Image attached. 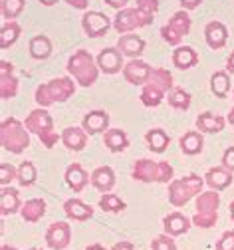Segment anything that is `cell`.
<instances>
[{
    "mask_svg": "<svg viewBox=\"0 0 234 250\" xmlns=\"http://www.w3.org/2000/svg\"><path fill=\"white\" fill-rule=\"evenodd\" d=\"M173 87V76L163 70V68H157L153 70L149 82L143 85V91H141V102L147 105V107H157L163 100V96L167 91Z\"/></svg>",
    "mask_w": 234,
    "mask_h": 250,
    "instance_id": "obj_1",
    "label": "cell"
},
{
    "mask_svg": "<svg viewBox=\"0 0 234 250\" xmlns=\"http://www.w3.org/2000/svg\"><path fill=\"white\" fill-rule=\"evenodd\" d=\"M76 91V85L70 78H56L36 89V104L48 107L56 102H65Z\"/></svg>",
    "mask_w": 234,
    "mask_h": 250,
    "instance_id": "obj_2",
    "label": "cell"
},
{
    "mask_svg": "<svg viewBox=\"0 0 234 250\" xmlns=\"http://www.w3.org/2000/svg\"><path fill=\"white\" fill-rule=\"evenodd\" d=\"M0 143L10 153H22L30 145V137L18 119L8 117L0 125Z\"/></svg>",
    "mask_w": 234,
    "mask_h": 250,
    "instance_id": "obj_3",
    "label": "cell"
},
{
    "mask_svg": "<svg viewBox=\"0 0 234 250\" xmlns=\"http://www.w3.org/2000/svg\"><path fill=\"white\" fill-rule=\"evenodd\" d=\"M97 64L93 62V58L85 52V50H80V52H76L72 58H70V62H68V72L76 78V82L80 83V85H84V87H89V85H93L95 83V80H97Z\"/></svg>",
    "mask_w": 234,
    "mask_h": 250,
    "instance_id": "obj_4",
    "label": "cell"
},
{
    "mask_svg": "<svg viewBox=\"0 0 234 250\" xmlns=\"http://www.w3.org/2000/svg\"><path fill=\"white\" fill-rule=\"evenodd\" d=\"M26 129L40 137V141L52 149L58 143V133L54 131V121L46 109H34L26 117Z\"/></svg>",
    "mask_w": 234,
    "mask_h": 250,
    "instance_id": "obj_5",
    "label": "cell"
},
{
    "mask_svg": "<svg viewBox=\"0 0 234 250\" xmlns=\"http://www.w3.org/2000/svg\"><path fill=\"white\" fill-rule=\"evenodd\" d=\"M133 179L143 183H169L173 179V167L169 163H155L149 159H139L133 165Z\"/></svg>",
    "mask_w": 234,
    "mask_h": 250,
    "instance_id": "obj_6",
    "label": "cell"
},
{
    "mask_svg": "<svg viewBox=\"0 0 234 250\" xmlns=\"http://www.w3.org/2000/svg\"><path fill=\"white\" fill-rule=\"evenodd\" d=\"M203 185H205V181L200 179L198 175H189V177L173 181L171 187H169V201H171V205H175V207L187 205L194 195H198L200 191H203Z\"/></svg>",
    "mask_w": 234,
    "mask_h": 250,
    "instance_id": "obj_7",
    "label": "cell"
},
{
    "mask_svg": "<svg viewBox=\"0 0 234 250\" xmlns=\"http://www.w3.org/2000/svg\"><path fill=\"white\" fill-rule=\"evenodd\" d=\"M218 205H220V197L216 191L200 193L196 199V214L192 218V223L200 229H211L218 218V214H216Z\"/></svg>",
    "mask_w": 234,
    "mask_h": 250,
    "instance_id": "obj_8",
    "label": "cell"
},
{
    "mask_svg": "<svg viewBox=\"0 0 234 250\" xmlns=\"http://www.w3.org/2000/svg\"><path fill=\"white\" fill-rule=\"evenodd\" d=\"M189 30H191V18L185 10H179L173 14V18L169 20V24H165L161 28V36L167 44H171V46H177L181 42L183 36L189 34Z\"/></svg>",
    "mask_w": 234,
    "mask_h": 250,
    "instance_id": "obj_9",
    "label": "cell"
},
{
    "mask_svg": "<svg viewBox=\"0 0 234 250\" xmlns=\"http://www.w3.org/2000/svg\"><path fill=\"white\" fill-rule=\"evenodd\" d=\"M151 22L137 10V8H125L121 10L117 16H115V30L117 32H131L135 28H141V26H149Z\"/></svg>",
    "mask_w": 234,
    "mask_h": 250,
    "instance_id": "obj_10",
    "label": "cell"
},
{
    "mask_svg": "<svg viewBox=\"0 0 234 250\" xmlns=\"http://www.w3.org/2000/svg\"><path fill=\"white\" fill-rule=\"evenodd\" d=\"M82 26H84V32L89 38H99V36H104L109 30V18L106 14H102V12L89 10V12L84 14Z\"/></svg>",
    "mask_w": 234,
    "mask_h": 250,
    "instance_id": "obj_11",
    "label": "cell"
},
{
    "mask_svg": "<svg viewBox=\"0 0 234 250\" xmlns=\"http://www.w3.org/2000/svg\"><path fill=\"white\" fill-rule=\"evenodd\" d=\"M151 74H153L151 66L145 64V62H141V60H131L129 64L123 68L125 80H127L129 83H133V85H145V83L149 82Z\"/></svg>",
    "mask_w": 234,
    "mask_h": 250,
    "instance_id": "obj_12",
    "label": "cell"
},
{
    "mask_svg": "<svg viewBox=\"0 0 234 250\" xmlns=\"http://www.w3.org/2000/svg\"><path fill=\"white\" fill-rule=\"evenodd\" d=\"M70 236H72V230H70L68 223H54V225H50V229L46 232V242L50 248L62 250L70 244Z\"/></svg>",
    "mask_w": 234,
    "mask_h": 250,
    "instance_id": "obj_13",
    "label": "cell"
},
{
    "mask_svg": "<svg viewBox=\"0 0 234 250\" xmlns=\"http://www.w3.org/2000/svg\"><path fill=\"white\" fill-rule=\"evenodd\" d=\"M97 66L106 74H117L123 66V56L117 48H106L97 56Z\"/></svg>",
    "mask_w": 234,
    "mask_h": 250,
    "instance_id": "obj_14",
    "label": "cell"
},
{
    "mask_svg": "<svg viewBox=\"0 0 234 250\" xmlns=\"http://www.w3.org/2000/svg\"><path fill=\"white\" fill-rule=\"evenodd\" d=\"M18 93V80L12 76V64L0 62V96L2 100H10Z\"/></svg>",
    "mask_w": 234,
    "mask_h": 250,
    "instance_id": "obj_15",
    "label": "cell"
},
{
    "mask_svg": "<svg viewBox=\"0 0 234 250\" xmlns=\"http://www.w3.org/2000/svg\"><path fill=\"white\" fill-rule=\"evenodd\" d=\"M82 125H84L85 133H89V135L102 133V131L107 129V125H109V115H107L106 111H99V109H97V111H91V113H87V115L84 117Z\"/></svg>",
    "mask_w": 234,
    "mask_h": 250,
    "instance_id": "obj_16",
    "label": "cell"
},
{
    "mask_svg": "<svg viewBox=\"0 0 234 250\" xmlns=\"http://www.w3.org/2000/svg\"><path fill=\"white\" fill-rule=\"evenodd\" d=\"M117 50H119L123 56L137 58V56H141L143 50H145V40L139 38V36H133V34L121 36V38L117 40Z\"/></svg>",
    "mask_w": 234,
    "mask_h": 250,
    "instance_id": "obj_17",
    "label": "cell"
},
{
    "mask_svg": "<svg viewBox=\"0 0 234 250\" xmlns=\"http://www.w3.org/2000/svg\"><path fill=\"white\" fill-rule=\"evenodd\" d=\"M163 227H165V232L169 236H179V234H185L191 229V223H189V218L185 214L171 212L169 216H165Z\"/></svg>",
    "mask_w": 234,
    "mask_h": 250,
    "instance_id": "obj_18",
    "label": "cell"
},
{
    "mask_svg": "<svg viewBox=\"0 0 234 250\" xmlns=\"http://www.w3.org/2000/svg\"><path fill=\"white\" fill-rule=\"evenodd\" d=\"M205 38H207V44H209L213 50H220V48L226 44V38H228L226 26L220 24V22H211V24H207Z\"/></svg>",
    "mask_w": 234,
    "mask_h": 250,
    "instance_id": "obj_19",
    "label": "cell"
},
{
    "mask_svg": "<svg viewBox=\"0 0 234 250\" xmlns=\"http://www.w3.org/2000/svg\"><path fill=\"white\" fill-rule=\"evenodd\" d=\"M91 185L95 187L97 191L102 193H109L115 185V175L111 171V167H97L91 173Z\"/></svg>",
    "mask_w": 234,
    "mask_h": 250,
    "instance_id": "obj_20",
    "label": "cell"
},
{
    "mask_svg": "<svg viewBox=\"0 0 234 250\" xmlns=\"http://www.w3.org/2000/svg\"><path fill=\"white\" fill-rule=\"evenodd\" d=\"M205 183L211 187L213 191H222L232 183V171H228L226 167H214L207 173Z\"/></svg>",
    "mask_w": 234,
    "mask_h": 250,
    "instance_id": "obj_21",
    "label": "cell"
},
{
    "mask_svg": "<svg viewBox=\"0 0 234 250\" xmlns=\"http://www.w3.org/2000/svg\"><path fill=\"white\" fill-rule=\"evenodd\" d=\"M62 141L68 149H74V151H82L87 143V135H85V129L82 127H68L64 129L62 133Z\"/></svg>",
    "mask_w": 234,
    "mask_h": 250,
    "instance_id": "obj_22",
    "label": "cell"
},
{
    "mask_svg": "<svg viewBox=\"0 0 234 250\" xmlns=\"http://www.w3.org/2000/svg\"><path fill=\"white\" fill-rule=\"evenodd\" d=\"M64 210H65V214H68L70 218H74V221H87V218H91V214H93V208L89 205L82 203L80 199L65 201Z\"/></svg>",
    "mask_w": 234,
    "mask_h": 250,
    "instance_id": "obj_23",
    "label": "cell"
},
{
    "mask_svg": "<svg viewBox=\"0 0 234 250\" xmlns=\"http://www.w3.org/2000/svg\"><path fill=\"white\" fill-rule=\"evenodd\" d=\"M196 127L203 133H218L224 129V119L214 113H200L196 117Z\"/></svg>",
    "mask_w": 234,
    "mask_h": 250,
    "instance_id": "obj_24",
    "label": "cell"
},
{
    "mask_svg": "<svg viewBox=\"0 0 234 250\" xmlns=\"http://www.w3.org/2000/svg\"><path fill=\"white\" fill-rule=\"evenodd\" d=\"M46 212V203L42 199H30L22 207V218L26 223H38Z\"/></svg>",
    "mask_w": 234,
    "mask_h": 250,
    "instance_id": "obj_25",
    "label": "cell"
},
{
    "mask_svg": "<svg viewBox=\"0 0 234 250\" xmlns=\"http://www.w3.org/2000/svg\"><path fill=\"white\" fill-rule=\"evenodd\" d=\"M196 62H198V56L192 48L189 46H181L175 50L173 54V64L179 68V70H189L192 66H196Z\"/></svg>",
    "mask_w": 234,
    "mask_h": 250,
    "instance_id": "obj_26",
    "label": "cell"
},
{
    "mask_svg": "<svg viewBox=\"0 0 234 250\" xmlns=\"http://www.w3.org/2000/svg\"><path fill=\"white\" fill-rule=\"evenodd\" d=\"M65 183H68L72 189H74V193H80L84 187L87 185V173L84 171V167L82 165H78V163H74V165H70L68 167V171H65Z\"/></svg>",
    "mask_w": 234,
    "mask_h": 250,
    "instance_id": "obj_27",
    "label": "cell"
},
{
    "mask_svg": "<svg viewBox=\"0 0 234 250\" xmlns=\"http://www.w3.org/2000/svg\"><path fill=\"white\" fill-rule=\"evenodd\" d=\"M104 143H106V147H107L109 151L119 153V151L127 149L129 139H127V135H125L121 129H109V131H106V135H104Z\"/></svg>",
    "mask_w": 234,
    "mask_h": 250,
    "instance_id": "obj_28",
    "label": "cell"
},
{
    "mask_svg": "<svg viewBox=\"0 0 234 250\" xmlns=\"http://www.w3.org/2000/svg\"><path fill=\"white\" fill-rule=\"evenodd\" d=\"M20 207V199H18V191L16 189H2L0 193V212L4 216L16 212Z\"/></svg>",
    "mask_w": 234,
    "mask_h": 250,
    "instance_id": "obj_29",
    "label": "cell"
},
{
    "mask_svg": "<svg viewBox=\"0 0 234 250\" xmlns=\"http://www.w3.org/2000/svg\"><path fill=\"white\" fill-rule=\"evenodd\" d=\"M52 54V44L46 36H34L30 40V56L36 60H46Z\"/></svg>",
    "mask_w": 234,
    "mask_h": 250,
    "instance_id": "obj_30",
    "label": "cell"
},
{
    "mask_svg": "<svg viewBox=\"0 0 234 250\" xmlns=\"http://www.w3.org/2000/svg\"><path fill=\"white\" fill-rule=\"evenodd\" d=\"M181 149L187 155H196L203 151V135L196 131H189L181 137Z\"/></svg>",
    "mask_w": 234,
    "mask_h": 250,
    "instance_id": "obj_31",
    "label": "cell"
},
{
    "mask_svg": "<svg viewBox=\"0 0 234 250\" xmlns=\"http://www.w3.org/2000/svg\"><path fill=\"white\" fill-rule=\"evenodd\" d=\"M147 143H149V149L155 151V153H163L167 149V145H169V135H167L163 129H149L147 135H145Z\"/></svg>",
    "mask_w": 234,
    "mask_h": 250,
    "instance_id": "obj_32",
    "label": "cell"
},
{
    "mask_svg": "<svg viewBox=\"0 0 234 250\" xmlns=\"http://www.w3.org/2000/svg\"><path fill=\"white\" fill-rule=\"evenodd\" d=\"M211 89H213V93L216 98H226L228 96V89H230V78H228V74L226 72H216V74H213V78H211Z\"/></svg>",
    "mask_w": 234,
    "mask_h": 250,
    "instance_id": "obj_33",
    "label": "cell"
},
{
    "mask_svg": "<svg viewBox=\"0 0 234 250\" xmlns=\"http://www.w3.org/2000/svg\"><path fill=\"white\" fill-rule=\"evenodd\" d=\"M18 36H20V26L16 24V22H6V24H2V30H0V48H8V46H12L16 40H18Z\"/></svg>",
    "mask_w": 234,
    "mask_h": 250,
    "instance_id": "obj_34",
    "label": "cell"
},
{
    "mask_svg": "<svg viewBox=\"0 0 234 250\" xmlns=\"http://www.w3.org/2000/svg\"><path fill=\"white\" fill-rule=\"evenodd\" d=\"M169 104H171L175 109H189V105H191V96H189L185 89L175 87V89H171V93H169Z\"/></svg>",
    "mask_w": 234,
    "mask_h": 250,
    "instance_id": "obj_35",
    "label": "cell"
},
{
    "mask_svg": "<svg viewBox=\"0 0 234 250\" xmlns=\"http://www.w3.org/2000/svg\"><path fill=\"white\" fill-rule=\"evenodd\" d=\"M99 207H102L104 210H109V212H119V210L125 208V203L119 197L111 195V193H104V197L99 199Z\"/></svg>",
    "mask_w": 234,
    "mask_h": 250,
    "instance_id": "obj_36",
    "label": "cell"
},
{
    "mask_svg": "<svg viewBox=\"0 0 234 250\" xmlns=\"http://www.w3.org/2000/svg\"><path fill=\"white\" fill-rule=\"evenodd\" d=\"M18 181L24 187H30L32 183L36 181V169H34V165H32L30 161H24L20 165V169H18Z\"/></svg>",
    "mask_w": 234,
    "mask_h": 250,
    "instance_id": "obj_37",
    "label": "cell"
},
{
    "mask_svg": "<svg viewBox=\"0 0 234 250\" xmlns=\"http://www.w3.org/2000/svg\"><path fill=\"white\" fill-rule=\"evenodd\" d=\"M26 4V0H2V16L12 20L16 18Z\"/></svg>",
    "mask_w": 234,
    "mask_h": 250,
    "instance_id": "obj_38",
    "label": "cell"
},
{
    "mask_svg": "<svg viewBox=\"0 0 234 250\" xmlns=\"http://www.w3.org/2000/svg\"><path fill=\"white\" fill-rule=\"evenodd\" d=\"M135 8H137L149 22H153V18H155V14H157V8H159V0H137Z\"/></svg>",
    "mask_w": 234,
    "mask_h": 250,
    "instance_id": "obj_39",
    "label": "cell"
},
{
    "mask_svg": "<svg viewBox=\"0 0 234 250\" xmlns=\"http://www.w3.org/2000/svg\"><path fill=\"white\" fill-rule=\"evenodd\" d=\"M151 246H153V250H177V244H175V240H173L169 234L155 238Z\"/></svg>",
    "mask_w": 234,
    "mask_h": 250,
    "instance_id": "obj_40",
    "label": "cell"
},
{
    "mask_svg": "<svg viewBox=\"0 0 234 250\" xmlns=\"http://www.w3.org/2000/svg\"><path fill=\"white\" fill-rule=\"evenodd\" d=\"M14 177H18V173L14 171L12 165H8V163H2V165H0V183H2V185H8Z\"/></svg>",
    "mask_w": 234,
    "mask_h": 250,
    "instance_id": "obj_41",
    "label": "cell"
},
{
    "mask_svg": "<svg viewBox=\"0 0 234 250\" xmlns=\"http://www.w3.org/2000/svg\"><path fill=\"white\" fill-rule=\"evenodd\" d=\"M216 250H234V230H226L216 244Z\"/></svg>",
    "mask_w": 234,
    "mask_h": 250,
    "instance_id": "obj_42",
    "label": "cell"
},
{
    "mask_svg": "<svg viewBox=\"0 0 234 250\" xmlns=\"http://www.w3.org/2000/svg\"><path fill=\"white\" fill-rule=\"evenodd\" d=\"M222 167H226L228 171H234V147H228L222 155Z\"/></svg>",
    "mask_w": 234,
    "mask_h": 250,
    "instance_id": "obj_43",
    "label": "cell"
},
{
    "mask_svg": "<svg viewBox=\"0 0 234 250\" xmlns=\"http://www.w3.org/2000/svg\"><path fill=\"white\" fill-rule=\"evenodd\" d=\"M203 0H181V4H183V8L185 10H192V8H196Z\"/></svg>",
    "mask_w": 234,
    "mask_h": 250,
    "instance_id": "obj_44",
    "label": "cell"
},
{
    "mask_svg": "<svg viewBox=\"0 0 234 250\" xmlns=\"http://www.w3.org/2000/svg\"><path fill=\"white\" fill-rule=\"evenodd\" d=\"M70 6H74V8H80V10H84V8H87V0H65Z\"/></svg>",
    "mask_w": 234,
    "mask_h": 250,
    "instance_id": "obj_45",
    "label": "cell"
},
{
    "mask_svg": "<svg viewBox=\"0 0 234 250\" xmlns=\"http://www.w3.org/2000/svg\"><path fill=\"white\" fill-rule=\"evenodd\" d=\"M129 0H106V4H109L111 8H125V4Z\"/></svg>",
    "mask_w": 234,
    "mask_h": 250,
    "instance_id": "obj_46",
    "label": "cell"
},
{
    "mask_svg": "<svg viewBox=\"0 0 234 250\" xmlns=\"http://www.w3.org/2000/svg\"><path fill=\"white\" fill-rule=\"evenodd\" d=\"M111 250H133V244H131V242H127V240H121V242H117Z\"/></svg>",
    "mask_w": 234,
    "mask_h": 250,
    "instance_id": "obj_47",
    "label": "cell"
},
{
    "mask_svg": "<svg viewBox=\"0 0 234 250\" xmlns=\"http://www.w3.org/2000/svg\"><path fill=\"white\" fill-rule=\"evenodd\" d=\"M226 68H228V72H232L234 74V52L228 56V62H226Z\"/></svg>",
    "mask_w": 234,
    "mask_h": 250,
    "instance_id": "obj_48",
    "label": "cell"
},
{
    "mask_svg": "<svg viewBox=\"0 0 234 250\" xmlns=\"http://www.w3.org/2000/svg\"><path fill=\"white\" fill-rule=\"evenodd\" d=\"M38 2H42L44 6H54V4L58 2V0H38Z\"/></svg>",
    "mask_w": 234,
    "mask_h": 250,
    "instance_id": "obj_49",
    "label": "cell"
},
{
    "mask_svg": "<svg viewBox=\"0 0 234 250\" xmlns=\"http://www.w3.org/2000/svg\"><path fill=\"white\" fill-rule=\"evenodd\" d=\"M85 250H106V248H104L102 244H91V246H87Z\"/></svg>",
    "mask_w": 234,
    "mask_h": 250,
    "instance_id": "obj_50",
    "label": "cell"
},
{
    "mask_svg": "<svg viewBox=\"0 0 234 250\" xmlns=\"http://www.w3.org/2000/svg\"><path fill=\"white\" fill-rule=\"evenodd\" d=\"M228 121L234 125V107H232V109H230V113H228Z\"/></svg>",
    "mask_w": 234,
    "mask_h": 250,
    "instance_id": "obj_51",
    "label": "cell"
},
{
    "mask_svg": "<svg viewBox=\"0 0 234 250\" xmlns=\"http://www.w3.org/2000/svg\"><path fill=\"white\" fill-rule=\"evenodd\" d=\"M230 216H232V221H234V203H230Z\"/></svg>",
    "mask_w": 234,
    "mask_h": 250,
    "instance_id": "obj_52",
    "label": "cell"
},
{
    "mask_svg": "<svg viewBox=\"0 0 234 250\" xmlns=\"http://www.w3.org/2000/svg\"><path fill=\"white\" fill-rule=\"evenodd\" d=\"M0 250H16V248H14V246H6V244H4V246L0 248Z\"/></svg>",
    "mask_w": 234,
    "mask_h": 250,
    "instance_id": "obj_53",
    "label": "cell"
},
{
    "mask_svg": "<svg viewBox=\"0 0 234 250\" xmlns=\"http://www.w3.org/2000/svg\"><path fill=\"white\" fill-rule=\"evenodd\" d=\"M30 250H38V248H30Z\"/></svg>",
    "mask_w": 234,
    "mask_h": 250,
    "instance_id": "obj_54",
    "label": "cell"
}]
</instances>
